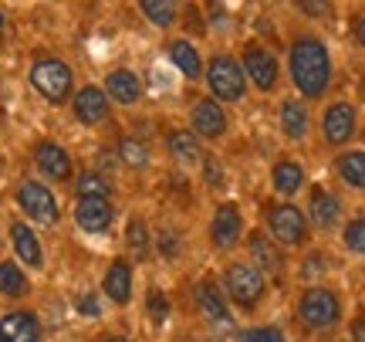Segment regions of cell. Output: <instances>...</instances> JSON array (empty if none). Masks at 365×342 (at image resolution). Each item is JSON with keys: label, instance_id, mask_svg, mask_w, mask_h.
<instances>
[{"label": "cell", "instance_id": "cell-1", "mask_svg": "<svg viewBox=\"0 0 365 342\" xmlns=\"http://www.w3.org/2000/svg\"><path fill=\"white\" fill-rule=\"evenodd\" d=\"M287 79L294 85L298 99L318 102L331 92L335 81V58L322 34L314 31H298L287 44Z\"/></svg>", "mask_w": 365, "mask_h": 342}, {"label": "cell", "instance_id": "cell-2", "mask_svg": "<svg viewBox=\"0 0 365 342\" xmlns=\"http://www.w3.org/2000/svg\"><path fill=\"white\" fill-rule=\"evenodd\" d=\"M294 316L304 332H335L349 316V305L335 285H312L298 291Z\"/></svg>", "mask_w": 365, "mask_h": 342}, {"label": "cell", "instance_id": "cell-3", "mask_svg": "<svg viewBox=\"0 0 365 342\" xmlns=\"http://www.w3.org/2000/svg\"><path fill=\"white\" fill-rule=\"evenodd\" d=\"M264 231L277 248L294 251L312 244V224L304 217V207L294 200H271L264 207Z\"/></svg>", "mask_w": 365, "mask_h": 342}, {"label": "cell", "instance_id": "cell-4", "mask_svg": "<svg viewBox=\"0 0 365 342\" xmlns=\"http://www.w3.org/2000/svg\"><path fill=\"white\" fill-rule=\"evenodd\" d=\"M220 288H223V295H227L230 308L237 305L240 312H254V308L264 302V295H267V275L257 271V268L250 261H244V258H234V261L223 264Z\"/></svg>", "mask_w": 365, "mask_h": 342}, {"label": "cell", "instance_id": "cell-5", "mask_svg": "<svg viewBox=\"0 0 365 342\" xmlns=\"http://www.w3.org/2000/svg\"><path fill=\"white\" fill-rule=\"evenodd\" d=\"M27 81L48 106H65L68 99H75V71L65 58H54V54L34 58L27 68Z\"/></svg>", "mask_w": 365, "mask_h": 342}, {"label": "cell", "instance_id": "cell-6", "mask_svg": "<svg viewBox=\"0 0 365 342\" xmlns=\"http://www.w3.org/2000/svg\"><path fill=\"white\" fill-rule=\"evenodd\" d=\"M207 89H210V99H217L220 106H240L247 99V75L240 68V58L227 51H217L207 58Z\"/></svg>", "mask_w": 365, "mask_h": 342}, {"label": "cell", "instance_id": "cell-7", "mask_svg": "<svg viewBox=\"0 0 365 342\" xmlns=\"http://www.w3.org/2000/svg\"><path fill=\"white\" fill-rule=\"evenodd\" d=\"M318 129H322V143L328 149H349V146L359 139V129H362V116H359V106L352 99H328L322 116H318Z\"/></svg>", "mask_w": 365, "mask_h": 342}, {"label": "cell", "instance_id": "cell-8", "mask_svg": "<svg viewBox=\"0 0 365 342\" xmlns=\"http://www.w3.org/2000/svg\"><path fill=\"white\" fill-rule=\"evenodd\" d=\"M240 68L247 75L250 89H257L261 95L277 92V85H281V58L264 41H244V48H240Z\"/></svg>", "mask_w": 365, "mask_h": 342}, {"label": "cell", "instance_id": "cell-9", "mask_svg": "<svg viewBox=\"0 0 365 342\" xmlns=\"http://www.w3.org/2000/svg\"><path fill=\"white\" fill-rule=\"evenodd\" d=\"M304 217H308V224H312V234H335L341 231L345 224V200L325 183H314L308 186V200H304Z\"/></svg>", "mask_w": 365, "mask_h": 342}, {"label": "cell", "instance_id": "cell-10", "mask_svg": "<svg viewBox=\"0 0 365 342\" xmlns=\"http://www.w3.org/2000/svg\"><path fill=\"white\" fill-rule=\"evenodd\" d=\"M14 200H17L21 213H24L31 224L51 227V224H58V221H61V203H58L54 190L44 183V180H24V183L17 186Z\"/></svg>", "mask_w": 365, "mask_h": 342}, {"label": "cell", "instance_id": "cell-11", "mask_svg": "<svg viewBox=\"0 0 365 342\" xmlns=\"http://www.w3.org/2000/svg\"><path fill=\"white\" fill-rule=\"evenodd\" d=\"M190 132H193L200 143H217L230 132V116H227V106H220L217 99L210 95H200L193 106H190Z\"/></svg>", "mask_w": 365, "mask_h": 342}, {"label": "cell", "instance_id": "cell-12", "mask_svg": "<svg viewBox=\"0 0 365 342\" xmlns=\"http://www.w3.org/2000/svg\"><path fill=\"white\" fill-rule=\"evenodd\" d=\"M193 308L207 318L210 326H217V329H230V326H234V308H230V302H227V295H223L217 278H210V275L196 278Z\"/></svg>", "mask_w": 365, "mask_h": 342}, {"label": "cell", "instance_id": "cell-13", "mask_svg": "<svg viewBox=\"0 0 365 342\" xmlns=\"http://www.w3.org/2000/svg\"><path fill=\"white\" fill-rule=\"evenodd\" d=\"M244 211L237 200H220L213 213H210V244L217 251H234L244 241Z\"/></svg>", "mask_w": 365, "mask_h": 342}, {"label": "cell", "instance_id": "cell-14", "mask_svg": "<svg viewBox=\"0 0 365 342\" xmlns=\"http://www.w3.org/2000/svg\"><path fill=\"white\" fill-rule=\"evenodd\" d=\"M312 109L304 99L298 95H287L277 102V129L284 136L287 143H304L308 136H312Z\"/></svg>", "mask_w": 365, "mask_h": 342}, {"label": "cell", "instance_id": "cell-15", "mask_svg": "<svg viewBox=\"0 0 365 342\" xmlns=\"http://www.w3.org/2000/svg\"><path fill=\"white\" fill-rule=\"evenodd\" d=\"M34 170H38L44 180H51V183H65V180L75 176L71 153H68L61 143H54V139L34 143Z\"/></svg>", "mask_w": 365, "mask_h": 342}, {"label": "cell", "instance_id": "cell-16", "mask_svg": "<svg viewBox=\"0 0 365 342\" xmlns=\"http://www.w3.org/2000/svg\"><path fill=\"white\" fill-rule=\"evenodd\" d=\"M271 190L277 200H294L298 193L308 190V170L301 166V159L281 156L271 163Z\"/></svg>", "mask_w": 365, "mask_h": 342}, {"label": "cell", "instance_id": "cell-17", "mask_svg": "<svg viewBox=\"0 0 365 342\" xmlns=\"http://www.w3.org/2000/svg\"><path fill=\"white\" fill-rule=\"evenodd\" d=\"M244 248H247V258L257 271H264V275H281L284 271V248H277L267 237V231L257 227V231L244 234Z\"/></svg>", "mask_w": 365, "mask_h": 342}, {"label": "cell", "instance_id": "cell-18", "mask_svg": "<svg viewBox=\"0 0 365 342\" xmlns=\"http://www.w3.org/2000/svg\"><path fill=\"white\" fill-rule=\"evenodd\" d=\"M11 248L14 258L21 268H34V271H44V244H41L38 231L27 224V221H11Z\"/></svg>", "mask_w": 365, "mask_h": 342}, {"label": "cell", "instance_id": "cell-19", "mask_svg": "<svg viewBox=\"0 0 365 342\" xmlns=\"http://www.w3.org/2000/svg\"><path fill=\"white\" fill-rule=\"evenodd\" d=\"M71 112H75L81 126H102V122H108L112 102H108L102 85H81L75 99H71Z\"/></svg>", "mask_w": 365, "mask_h": 342}, {"label": "cell", "instance_id": "cell-20", "mask_svg": "<svg viewBox=\"0 0 365 342\" xmlns=\"http://www.w3.org/2000/svg\"><path fill=\"white\" fill-rule=\"evenodd\" d=\"M132 291H135V271H132V261L129 258H115L102 275V295L112 305L125 308V305L132 302Z\"/></svg>", "mask_w": 365, "mask_h": 342}, {"label": "cell", "instance_id": "cell-21", "mask_svg": "<svg viewBox=\"0 0 365 342\" xmlns=\"http://www.w3.org/2000/svg\"><path fill=\"white\" fill-rule=\"evenodd\" d=\"M75 224L85 234H108L115 224V207L98 197H78L75 200Z\"/></svg>", "mask_w": 365, "mask_h": 342}, {"label": "cell", "instance_id": "cell-22", "mask_svg": "<svg viewBox=\"0 0 365 342\" xmlns=\"http://www.w3.org/2000/svg\"><path fill=\"white\" fill-rule=\"evenodd\" d=\"M331 173L339 176V183L352 193H365V149L362 146H349L335 153L331 159Z\"/></svg>", "mask_w": 365, "mask_h": 342}, {"label": "cell", "instance_id": "cell-23", "mask_svg": "<svg viewBox=\"0 0 365 342\" xmlns=\"http://www.w3.org/2000/svg\"><path fill=\"white\" fill-rule=\"evenodd\" d=\"M41 318L31 308H11L0 316V342H41Z\"/></svg>", "mask_w": 365, "mask_h": 342}, {"label": "cell", "instance_id": "cell-24", "mask_svg": "<svg viewBox=\"0 0 365 342\" xmlns=\"http://www.w3.org/2000/svg\"><path fill=\"white\" fill-rule=\"evenodd\" d=\"M105 95H108V102H115V106H139V99H143V79L132 71V68H112L108 75H105Z\"/></svg>", "mask_w": 365, "mask_h": 342}, {"label": "cell", "instance_id": "cell-25", "mask_svg": "<svg viewBox=\"0 0 365 342\" xmlns=\"http://www.w3.org/2000/svg\"><path fill=\"white\" fill-rule=\"evenodd\" d=\"M166 58H170V65L180 71L182 79H190V81H200L203 79V71H207V61H203L200 48L186 38L166 41Z\"/></svg>", "mask_w": 365, "mask_h": 342}, {"label": "cell", "instance_id": "cell-26", "mask_svg": "<svg viewBox=\"0 0 365 342\" xmlns=\"http://www.w3.org/2000/svg\"><path fill=\"white\" fill-rule=\"evenodd\" d=\"M163 143H166L170 159L173 163H180V166H200L203 156H207V153H203V143L190 132V126H186V129H166Z\"/></svg>", "mask_w": 365, "mask_h": 342}, {"label": "cell", "instance_id": "cell-27", "mask_svg": "<svg viewBox=\"0 0 365 342\" xmlns=\"http://www.w3.org/2000/svg\"><path fill=\"white\" fill-rule=\"evenodd\" d=\"M331 275V258L325 248H304V254L298 258V281L304 288L312 285H328Z\"/></svg>", "mask_w": 365, "mask_h": 342}, {"label": "cell", "instance_id": "cell-28", "mask_svg": "<svg viewBox=\"0 0 365 342\" xmlns=\"http://www.w3.org/2000/svg\"><path fill=\"white\" fill-rule=\"evenodd\" d=\"M125 251H129L132 261H145L153 254V231L143 217H129L125 224Z\"/></svg>", "mask_w": 365, "mask_h": 342}, {"label": "cell", "instance_id": "cell-29", "mask_svg": "<svg viewBox=\"0 0 365 342\" xmlns=\"http://www.w3.org/2000/svg\"><path fill=\"white\" fill-rule=\"evenodd\" d=\"M75 197H98V200H112V193H115V186H112V180L105 176V173L98 170H81L75 173Z\"/></svg>", "mask_w": 365, "mask_h": 342}, {"label": "cell", "instance_id": "cell-30", "mask_svg": "<svg viewBox=\"0 0 365 342\" xmlns=\"http://www.w3.org/2000/svg\"><path fill=\"white\" fill-rule=\"evenodd\" d=\"M0 295H7V298L31 295V278L17 261H0Z\"/></svg>", "mask_w": 365, "mask_h": 342}, {"label": "cell", "instance_id": "cell-31", "mask_svg": "<svg viewBox=\"0 0 365 342\" xmlns=\"http://www.w3.org/2000/svg\"><path fill=\"white\" fill-rule=\"evenodd\" d=\"M339 237H341L345 254L365 261V213H349L345 224H341V231H339Z\"/></svg>", "mask_w": 365, "mask_h": 342}, {"label": "cell", "instance_id": "cell-32", "mask_svg": "<svg viewBox=\"0 0 365 342\" xmlns=\"http://www.w3.org/2000/svg\"><path fill=\"white\" fill-rule=\"evenodd\" d=\"M118 159H122L129 170H145V166L153 163V149H149L143 139H135V136H122V139H118Z\"/></svg>", "mask_w": 365, "mask_h": 342}, {"label": "cell", "instance_id": "cell-33", "mask_svg": "<svg viewBox=\"0 0 365 342\" xmlns=\"http://www.w3.org/2000/svg\"><path fill=\"white\" fill-rule=\"evenodd\" d=\"M139 11H143V17L149 24H156V27H170V24H176V17H180V7H176L173 0H143Z\"/></svg>", "mask_w": 365, "mask_h": 342}, {"label": "cell", "instance_id": "cell-34", "mask_svg": "<svg viewBox=\"0 0 365 342\" xmlns=\"http://www.w3.org/2000/svg\"><path fill=\"white\" fill-rule=\"evenodd\" d=\"M170 312H173V305H170V298H166V291L163 288L145 291V318H149L153 326H163V322L170 318Z\"/></svg>", "mask_w": 365, "mask_h": 342}, {"label": "cell", "instance_id": "cell-35", "mask_svg": "<svg viewBox=\"0 0 365 342\" xmlns=\"http://www.w3.org/2000/svg\"><path fill=\"white\" fill-rule=\"evenodd\" d=\"M153 244H156L159 258H166V261H176L182 254V237H180V231H173V227H159L156 234H153Z\"/></svg>", "mask_w": 365, "mask_h": 342}, {"label": "cell", "instance_id": "cell-36", "mask_svg": "<svg viewBox=\"0 0 365 342\" xmlns=\"http://www.w3.org/2000/svg\"><path fill=\"white\" fill-rule=\"evenodd\" d=\"M240 342H287L281 326H254V329L240 332Z\"/></svg>", "mask_w": 365, "mask_h": 342}, {"label": "cell", "instance_id": "cell-37", "mask_svg": "<svg viewBox=\"0 0 365 342\" xmlns=\"http://www.w3.org/2000/svg\"><path fill=\"white\" fill-rule=\"evenodd\" d=\"M349 34H352L355 48L365 51V7H359V11L352 14V21H349Z\"/></svg>", "mask_w": 365, "mask_h": 342}, {"label": "cell", "instance_id": "cell-38", "mask_svg": "<svg viewBox=\"0 0 365 342\" xmlns=\"http://www.w3.org/2000/svg\"><path fill=\"white\" fill-rule=\"evenodd\" d=\"M78 312L85 318H95V316H102V302H98V295H78Z\"/></svg>", "mask_w": 365, "mask_h": 342}, {"label": "cell", "instance_id": "cell-39", "mask_svg": "<svg viewBox=\"0 0 365 342\" xmlns=\"http://www.w3.org/2000/svg\"><path fill=\"white\" fill-rule=\"evenodd\" d=\"M298 11H308L312 17H328L331 4H298Z\"/></svg>", "mask_w": 365, "mask_h": 342}, {"label": "cell", "instance_id": "cell-40", "mask_svg": "<svg viewBox=\"0 0 365 342\" xmlns=\"http://www.w3.org/2000/svg\"><path fill=\"white\" fill-rule=\"evenodd\" d=\"M98 342H132L129 336H118V332H108V336H102Z\"/></svg>", "mask_w": 365, "mask_h": 342}, {"label": "cell", "instance_id": "cell-41", "mask_svg": "<svg viewBox=\"0 0 365 342\" xmlns=\"http://www.w3.org/2000/svg\"><path fill=\"white\" fill-rule=\"evenodd\" d=\"M352 342H365V329H355L352 332Z\"/></svg>", "mask_w": 365, "mask_h": 342}, {"label": "cell", "instance_id": "cell-42", "mask_svg": "<svg viewBox=\"0 0 365 342\" xmlns=\"http://www.w3.org/2000/svg\"><path fill=\"white\" fill-rule=\"evenodd\" d=\"M359 89H362V95H365V71H362V79H359Z\"/></svg>", "mask_w": 365, "mask_h": 342}, {"label": "cell", "instance_id": "cell-43", "mask_svg": "<svg viewBox=\"0 0 365 342\" xmlns=\"http://www.w3.org/2000/svg\"><path fill=\"white\" fill-rule=\"evenodd\" d=\"M341 342H352V339H341Z\"/></svg>", "mask_w": 365, "mask_h": 342}]
</instances>
